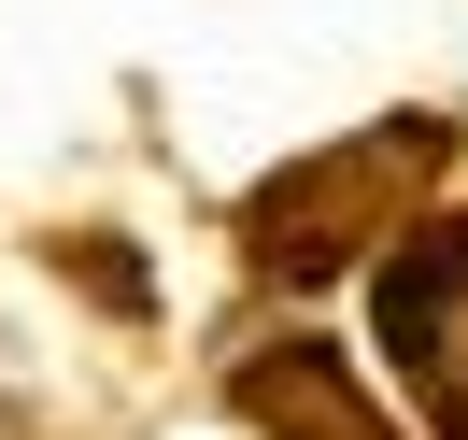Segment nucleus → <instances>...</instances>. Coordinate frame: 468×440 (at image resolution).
<instances>
[{
	"mask_svg": "<svg viewBox=\"0 0 468 440\" xmlns=\"http://www.w3.org/2000/svg\"><path fill=\"white\" fill-rule=\"evenodd\" d=\"M440 143H454L440 114H398V128H355V143L270 171L256 199H241V256H256V284H326V270H355V256L383 241V213L426 185Z\"/></svg>",
	"mask_w": 468,
	"mask_h": 440,
	"instance_id": "obj_1",
	"label": "nucleus"
},
{
	"mask_svg": "<svg viewBox=\"0 0 468 440\" xmlns=\"http://www.w3.org/2000/svg\"><path fill=\"white\" fill-rule=\"evenodd\" d=\"M369 313H383V355H398V383L426 398V426H440V440H468V213H440V228L383 241Z\"/></svg>",
	"mask_w": 468,
	"mask_h": 440,
	"instance_id": "obj_2",
	"label": "nucleus"
},
{
	"mask_svg": "<svg viewBox=\"0 0 468 440\" xmlns=\"http://www.w3.org/2000/svg\"><path fill=\"white\" fill-rule=\"evenodd\" d=\"M228 398H241V426H256V440H398L369 398H355V370H341L326 341H270V355H241Z\"/></svg>",
	"mask_w": 468,
	"mask_h": 440,
	"instance_id": "obj_3",
	"label": "nucleus"
}]
</instances>
